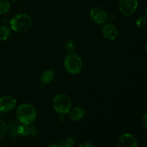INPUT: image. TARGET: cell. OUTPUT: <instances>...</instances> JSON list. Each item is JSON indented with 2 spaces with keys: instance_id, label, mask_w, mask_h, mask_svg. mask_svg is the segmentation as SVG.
I'll list each match as a JSON object with an SVG mask.
<instances>
[{
  "instance_id": "6da1fadb",
  "label": "cell",
  "mask_w": 147,
  "mask_h": 147,
  "mask_svg": "<svg viewBox=\"0 0 147 147\" xmlns=\"http://www.w3.org/2000/svg\"><path fill=\"white\" fill-rule=\"evenodd\" d=\"M10 28L17 33H24L28 31L32 24V20L29 14L22 13L14 15L9 22Z\"/></svg>"
},
{
  "instance_id": "7a4b0ae2",
  "label": "cell",
  "mask_w": 147,
  "mask_h": 147,
  "mask_svg": "<svg viewBox=\"0 0 147 147\" xmlns=\"http://www.w3.org/2000/svg\"><path fill=\"white\" fill-rule=\"evenodd\" d=\"M16 116L21 123L30 125L37 119V110L30 103H23L17 109Z\"/></svg>"
},
{
  "instance_id": "3957f363",
  "label": "cell",
  "mask_w": 147,
  "mask_h": 147,
  "mask_svg": "<svg viewBox=\"0 0 147 147\" xmlns=\"http://www.w3.org/2000/svg\"><path fill=\"white\" fill-rule=\"evenodd\" d=\"M83 60L76 53H68L64 60V67L66 71L71 75H77L83 69Z\"/></svg>"
},
{
  "instance_id": "277c9868",
  "label": "cell",
  "mask_w": 147,
  "mask_h": 147,
  "mask_svg": "<svg viewBox=\"0 0 147 147\" xmlns=\"http://www.w3.org/2000/svg\"><path fill=\"white\" fill-rule=\"evenodd\" d=\"M52 104L55 111L60 114H67L72 108L71 99L67 95L63 93L55 96Z\"/></svg>"
},
{
  "instance_id": "5b68a950",
  "label": "cell",
  "mask_w": 147,
  "mask_h": 147,
  "mask_svg": "<svg viewBox=\"0 0 147 147\" xmlns=\"http://www.w3.org/2000/svg\"><path fill=\"white\" fill-rule=\"evenodd\" d=\"M139 6L138 0H119V9L123 15L129 17L136 12Z\"/></svg>"
},
{
  "instance_id": "8992f818",
  "label": "cell",
  "mask_w": 147,
  "mask_h": 147,
  "mask_svg": "<svg viewBox=\"0 0 147 147\" xmlns=\"http://www.w3.org/2000/svg\"><path fill=\"white\" fill-rule=\"evenodd\" d=\"M89 16L92 21L96 24L101 25L106 23L109 15L103 9L100 7H94L90 10Z\"/></svg>"
},
{
  "instance_id": "52a82bcc",
  "label": "cell",
  "mask_w": 147,
  "mask_h": 147,
  "mask_svg": "<svg viewBox=\"0 0 147 147\" xmlns=\"http://www.w3.org/2000/svg\"><path fill=\"white\" fill-rule=\"evenodd\" d=\"M17 105V99L12 96L6 95L0 97V111L7 113L13 110Z\"/></svg>"
},
{
  "instance_id": "ba28073f",
  "label": "cell",
  "mask_w": 147,
  "mask_h": 147,
  "mask_svg": "<svg viewBox=\"0 0 147 147\" xmlns=\"http://www.w3.org/2000/svg\"><path fill=\"white\" fill-rule=\"evenodd\" d=\"M118 147H138L137 140L133 134L125 133L121 135L118 140Z\"/></svg>"
},
{
  "instance_id": "9c48e42d",
  "label": "cell",
  "mask_w": 147,
  "mask_h": 147,
  "mask_svg": "<svg viewBox=\"0 0 147 147\" xmlns=\"http://www.w3.org/2000/svg\"><path fill=\"white\" fill-rule=\"evenodd\" d=\"M102 33L105 38L111 41H113L118 37L117 28L112 23H105L102 27Z\"/></svg>"
},
{
  "instance_id": "30bf717a",
  "label": "cell",
  "mask_w": 147,
  "mask_h": 147,
  "mask_svg": "<svg viewBox=\"0 0 147 147\" xmlns=\"http://www.w3.org/2000/svg\"><path fill=\"white\" fill-rule=\"evenodd\" d=\"M86 116V111L80 107H75L68 112V117L73 121H78Z\"/></svg>"
},
{
  "instance_id": "8fae6325",
  "label": "cell",
  "mask_w": 147,
  "mask_h": 147,
  "mask_svg": "<svg viewBox=\"0 0 147 147\" xmlns=\"http://www.w3.org/2000/svg\"><path fill=\"white\" fill-rule=\"evenodd\" d=\"M55 77V71L53 69H48L43 72L40 76V82L42 85L49 84L53 81Z\"/></svg>"
},
{
  "instance_id": "7c38bea8",
  "label": "cell",
  "mask_w": 147,
  "mask_h": 147,
  "mask_svg": "<svg viewBox=\"0 0 147 147\" xmlns=\"http://www.w3.org/2000/svg\"><path fill=\"white\" fill-rule=\"evenodd\" d=\"M31 130L32 126H30V124H24V123H22L21 125L17 126V129L18 135L22 136H27V135L31 134Z\"/></svg>"
},
{
  "instance_id": "4fadbf2b",
  "label": "cell",
  "mask_w": 147,
  "mask_h": 147,
  "mask_svg": "<svg viewBox=\"0 0 147 147\" xmlns=\"http://www.w3.org/2000/svg\"><path fill=\"white\" fill-rule=\"evenodd\" d=\"M11 28L7 25L0 27V41H6L11 34Z\"/></svg>"
},
{
  "instance_id": "5bb4252c",
  "label": "cell",
  "mask_w": 147,
  "mask_h": 147,
  "mask_svg": "<svg viewBox=\"0 0 147 147\" xmlns=\"http://www.w3.org/2000/svg\"><path fill=\"white\" fill-rule=\"evenodd\" d=\"M10 2L9 0H0V14H4L10 9Z\"/></svg>"
},
{
  "instance_id": "9a60e30c",
  "label": "cell",
  "mask_w": 147,
  "mask_h": 147,
  "mask_svg": "<svg viewBox=\"0 0 147 147\" xmlns=\"http://www.w3.org/2000/svg\"><path fill=\"white\" fill-rule=\"evenodd\" d=\"M147 24V19L145 16H140L135 21V25L137 28L142 29L145 27Z\"/></svg>"
},
{
  "instance_id": "2e32d148",
  "label": "cell",
  "mask_w": 147,
  "mask_h": 147,
  "mask_svg": "<svg viewBox=\"0 0 147 147\" xmlns=\"http://www.w3.org/2000/svg\"><path fill=\"white\" fill-rule=\"evenodd\" d=\"M76 45L72 40H67L65 42V50L67 53H74Z\"/></svg>"
},
{
  "instance_id": "e0dca14e",
  "label": "cell",
  "mask_w": 147,
  "mask_h": 147,
  "mask_svg": "<svg viewBox=\"0 0 147 147\" xmlns=\"http://www.w3.org/2000/svg\"><path fill=\"white\" fill-rule=\"evenodd\" d=\"M75 144V139L73 138H67L62 141L59 144L60 147H73Z\"/></svg>"
},
{
  "instance_id": "ac0fdd59",
  "label": "cell",
  "mask_w": 147,
  "mask_h": 147,
  "mask_svg": "<svg viewBox=\"0 0 147 147\" xmlns=\"http://www.w3.org/2000/svg\"><path fill=\"white\" fill-rule=\"evenodd\" d=\"M7 132V123L3 120L0 119V139H2Z\"/></svg>"
},
{
  "instance_id": "d6986e66",
  "label": "cell",
  "mask_w": 147,
  "mask_h": 147,
  "mask_svg": "<svg viewBox=\"0 0 147 147\" xmlns=\"http://www.w3.org/2000/svg\"><path fill=\"white\" fill-rule=\"evenodd\" d=\"M142 121V124H143V126H144L145 129L147 130V113H144V114L143 115Z\"/></svg>"
},
{
  "instance_id": "ffe728a7",
  "label": "cell",
  "mask_w": 147,
  "mask_h": 147,
  "mask_svg": "<svg viewBox=\"0 0 147 147\" xmlns=\"http://www.w3.org/2000/svg\"><path fill=\"white\" fill-rule=\"evenodd\" d=\"M79 147H96L93 144L89 143V142H85V143L81 144L79 146Z\"/></svg>"
},
{
  "instance_id": "44dd1931",
  "label": "cell",
  "mask_w": 147,
  "mask_h": 147,
  "mask_svg": "<svg viewBox=\"0 0 147 147\" xmlns=\"http://www.w3.org/2000/svg\"><path fill=\"white\" fill-rule=\"evenodd\" d=\"M48 147H60V146L58 144H50Z\"/></svg>"
},
{
  "instance_id": "7402d4cb",
  "label": "cell",
  "mask_w": 147,
  "mask_h": 147,
  "mask_svg": "<svg viewBox=\"0 0 147 147\" xmlns=\"http://www.w3.org/2000/svg\"><path fill=\"white\" fill-rule=\"evenodd\" d=\"M11 1H13V2H19L20 1H21V0H11Z\"/></svg>"
},
{
  "instance_id": "603a6c76",
  "label": "cell",
  "mask_w": 147,
  "mask_h": 147,
  "mask_svg": "<svg viewBox=\"0 0 147 147\" xmlns=\"http://www.w3.org/2000/svg\"><path fill=\"white\" fill-rule=\"evenodd\" d=\"M145 17H146V19H147V7H146V10H145Z\"/></svg>"
},
{
  "instance_id": "cb8c5ba5",
  "label": "cell",
  "mask_w": 147,
  "mask_h": 147,
  "mask_svg": "<svg viewBox=\"0 0 147 147\" xmlns=\"http://www.w3.org/2000/svg\"><path fill=\"white\" fill-rule=\"evenodd\" d=\"M145 50H146V52L147 53V42L146 44V46H145Z\"/></svg>"
}]
</instances>
